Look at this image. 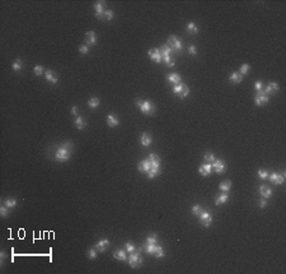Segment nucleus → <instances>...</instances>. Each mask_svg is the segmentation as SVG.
Wrapping results in <instances>:
<instances>
[{
    "mask_svg": "<svg viewBox=\"0 0 286 274\" xmlns=\"http://www.w3.org/2000/svg\"><path fill=\"white\" fill-rule=\"evenodd\" d=\"M138 168H139V171H140V172H143V173H148L149 171L152 170V162L149 161V158H146L145 161H141V162L138 164Z\"/></svg>",
    "mask_w": 286,
    "mask_h": 274,
    "instance_id": "12",
    "label": "nucleus"
},
{
    "mask_svg": "<svg viewBox=\"0 0 286 274\" xmlns=\"http://www.w3.org/2000/svg\"><path fill=\"white\" fill-rule=\"evenodd\" d=\"M229 80L231 82V83L238 84V83H240V82L243 80V75H242L239 72H234V73H231V74H230Z\"/></svg>",
    "mask_w": 286,
    "mask_h": 274,
    "instance_id": "24",
    "label": "nucleus"
},
{
    "mask_svg": "<svg viewBox=\"0 0 286 274\" xmlns=\"http://www.w3.org/2000/svg\"><path fill=\"white\" fill-rule=\"evenodd\" d=\"M99 105H101V101H99L98 97H92V98L88 101V106H89L90 108H97Z\"/></svg>",
    "mask_w": 286,
    "mask_h": 274,
    "instance_id": "32",
    "label": "nucleus"
},
{
    "mask_svg": "<svg viewBox=\"0 0 286 274\" xmlns=\"http://www.w3.org/2000/svg\"><path fill=\"white\" fill-rule=\"evenodd\" d=\"M71 115L73 116H78V106H73L71 107Z\"/></svg>",
    "mask_w": 286,
    "mask_h": 274,
    "instance_id": "51",
    "label": "nucleus"
},
{
    "mask_svg": "<svg viewBox=\"0 0 286 274\" xmlns=\"http://www.w3.org/2000/svg\"><path fill=\"white\" fill-rule=\"evenodd\" d=\"M146 175H148L149 179H155V177H158L160 175V168H152Z\"/></svg>",
    "mask_w": 286,
    "mask_h": 274,
    "instance_id": "33",
    "label": "nucleus"
},
{
    "mask_svg": "<svg viewBox=\"0 0 286 274\" xmlns=\"http://www.w3.org/2000/svg\"><path fill=\"white\" fill-rule=\"evenodd\" d=\"M155 249H157V245L146 243V245L144 246V248H143V251H145V253H146V254H149V255H154Z\"/></svg>",
    "mask_w": 286,
    "mask_h": 274,
    "instance_id": "29",
    "label": "nucleus"
},
{
    "mask_svg": "<svg viewBox=\"0 0 286 274\" xmlns=\"http://www.w3.org/2000/svg\"><path fill=\"white\" fill-rule=\"evenodd\" d=\"M230 187H231V181H230V180L223 181V182L220 184V186H219V189H220L221 191H224V193H228V191L230 190Z\"/></svg>",
    "mask_w": 286,
    "mask_h": 274,
    "instance_id": "31",
    "label": "nucleus"
},
{
    "mask_svg": "<svg viewBox=\"0 0 286 274\" xmlns=\"http://www.w3.org/2000/svg\"><path fill=\"white\" fill-rule=\"evenodd\" d=\"M267 207V199H261L260 200V208H266Z\"/></svg>",
    "mask_w": 286,
    "mask_h": 274,
    "instance_id": "50",
    "label": "nucleus"
},
{
    "mask_svg": "<svg viewBox=\"0 0 286 274\" xmlns=\"http://www.w3.org/2000/svg\"><path fill=\"white\" fill-rule=\"evenodd\" d=\"M140 110H141V112L148 115V116H152L155 114V106L150 102V101H143L141 106H140Z\"/></svg>",
    "mask_w": 286,
    "mask_h": 274,
    "instance_id": "5",
    "label": "nucleus"
},
{
    "mask_svg": "<svg viewBox=\"0 0 286 274\" xmlns=\"http://www.w3.org/2000/svg\"><path fill=\"white\" fill-rule=\"evenodd\" d=\"M33 72H34L36 75H42V73L46 72V70H45V68H43L42 65H36L34 69H33Z\"/></svg>",
    "mask_w": 286,
    "mask_h": 274,
    "instance_id": "39",
    "label": "nucleus"
},
{
    "mask_svg": "<svg viewBox=\"0 0 286 274\" xmlns=\"http://www.w3.org/2000/svg\"><path fill=\"white\" fill-rule=\"evenodd\" d=\"M268 100H270V97L265 93V91L257 92L256 97H254V102H256L257 106H263V105H266V103L268 102Z\"/></svg>",
    "mask_w": 286,
    "mask_h": 274,
    "instance_id": "7",
    "label": "nucleus"
},
{
    "mask_svg": "<svg viewBox=\"0 0 286 274\" xmlns=\"http://www.w3.org/2000/svg\"><path fill=\"white\" fill-rule=\"evenodd\" d=\"M258 177H260L261 180H266L267 177H268V172L266 170H260V171H258Z\"/></svg>",
    "mask_w": 286,
    "mask_h": 274,
    "instance_id": "42",
    "label": "nucleus"
},
{
    "mask_svg": "<svg viewBox=\"0 0 286 274\" xmlns=\"http://www.w3.org/2000/svg\"><path fill=\"white\" fill-rule=\"evenodd\" d=\"M127 262H129V264H130L131 268L138 269V268H140V267L143 265L144 260H143V257H141V255H140V251H134V253L130 254Z\"/></svg>",
    "mask_w": 286,
    "mask_h": 274,
    "instance_id": "2",
    "label": "nucleus"
},
{
    "mask_svg": "<svg viewBox=\"0 0 286 274\" xmlns=\"http://www.w3.org/2000/svg\"><path fill=\"white\" fill-rule=\"evenodd\" d=\"M174 64H175V60H173V59H172V60H169V61L167 63V65H168L169 68H172V66H174Z\"/></svg>",
    "mask_w": 286,
    "mask_h": 274,
    "instance_id": "52",
    "label": "nucleus"
},
{
    "mask_svg": "<svg viewBox=\"0 0 286 274\" xmlns=\"http://www.w3.org/2000/svg\"><path fill=\"white\" fill-rule=\"evenodd\" d=\"M125 250H126L129 254H131V253H134V251H135V246H134L131 242H126V245H125Z\"/></svg>",
    "mask_w": 286,
    "mask_h": 274,
    "instance_id": "46",
    "label": "nucleus"
},
{
    "mask_svg": "<svg viewBox=\"0 0 286 274\" xmlns=\"http://www.w3.org/2000/svg\"><path fill=\"white\" fill-rule=\"evenodd\" d=\"M113 17H115V14H113V12H112L111 9L104 10V13H103V19H106V21H112Z\"/></svg>",
    "mask_w": 286,
    "mask_h": 274,
    "instance_id": "34",
    "label": "nucleus"
},
{
    "mask_svg": "<svg viewBox=\"0 0 286 274\" xmlns=\"http://www.w3.org/2000/svg\"><path fill=\"white\" fill-rule=\"evenodd\" d=\"M203 159H205V162H206V163H212V162L215 161V156H214V153L209 152V153H206V154H205Z\"/></svg>",
    "mask_w": 286,
    "mask_h": 274,
    "instance_id": "38",
    "label": "nucleus"
},
{
    "mask_svg": "<svg viewBox=\"0 0 286 274\" xmlns=\"http://www.w3.org/2000/svg\"><path fill=\"white\" fill-rule=\"evenodd\" d=\"M276 177H277V173L276 172H274V173H271V175H268V177H267V179L272 182V184H274L275 185V181H276Z\"/></svg>",
    "mask_w": 286,
    "mask_h": 274,
    "instance_id": "49",
    "label": "nucleus"
},
{
    "mask_svg": "<svg viewBox=\"0 0 286 274\" xmlns=\"http://www.w3.org/2000/svg\"><path fill=\"white\" fill-rule=\"evenodd\" d=\"M188 54L189 55H196L197 54V47L195 45H189L188 46Z\"/></svg>",
    "mask_w": 286,
    "mask_h": 274,
    "instance_id": "48",
    "label": "nucleus"
},
{
    "mask_svg": "<svg viewBox=\"0 0 286 274\" xmlns=\"http://www.w3.org/2000/svg\"><path fill=\"white\" fill-rule=\"evenodd\" d=\"M149 56H150V59L158 64H160L163 61V56H161V54H160V50L159 49H153V50H149Z\"/></svg>",
    "mask_w": 286,
    "mask_h": 274,
    "instance_id": "11",
    "label": "nucleus"
},
{
    "mask_svg": "<svg viewBox=\"0 0 286 274\" xmlns=\"http://www.w3.org/2000/svg\"><path fill=\"white\" fill-rule=\"evenodd\" d=\"M167 80L169 82V83H172L173 86H175V84L182 83V77L179 74H177V73H169L167 75Z\"/></svg>",
    "mask_w": 286,
    "mask_h": 274,
    "instance_id": "14",
    "label": "nucleus"
},
{
    "mask_svg": "<svg viewBox=\"0 0 286 274\" xmlns=\"http://www.w3.org/2000/svg\"><path fill=\"white\" fill-rule=\"evenodd\" d=\"M0 256H2V264H3V262L5 260V257H7V254H5V251H2V254H0Z\"/></svg>",
    "mask_w": 286,
    "mask_h": 274,
    "instance_id": "53",
    "label": "nucleus"
},
{
    "mask_svg": "<svg viewBox=\"0 0 286 274\" xmlns=\"http://www.w3.org/2000/svg\"><path fill=\"white\" fill-rule=\"evenodd\" d=\"M141 103H143V100H136V105H138L139 107L141 106Z\"/></svg>",
    "mask_w": 286,
    "mask_h": 274,
    "instance_id": "54",
    "label": "nucleus"
},
{
    "mask_svg": "<svg viewBox=\"0 0 286 274\" xmlns=\"http://www.w3.org/2000/svg\"><path fill=\"white\" fill-rule=\"evenodd\" d=\"M106 3L104 2H97L94 4V10H95V17H97L98 19H102L103 18V8H104Z\"/></svg>",
    "mask_w": 286,
    "mask_h": 274,
    "instance_id": "13",
    "label": "nucleus"
},
{
    "mask_svg": "<svg viewBox=\"0 0 286 274\" xmlns=\"http://www.w3.org/2000/svg\"><path fill=\"white\" fill-rule=\"evenodd\" d=\"M202 212H203L202 205L196 204V205H193V207H192V214H193V215H200Z\"/></svg>",
    "mask_w": 286,
    "mask_h": 274,
    "instance_id": "35",
    "label": "nucleus"
},
{
    "mask_svg": "<svg viewBox=\"0 0 286 274\" xmlns=\"http://www.w3.org/2000/svg\"><path fill=\"white\" fill-rule=\"evenodd\" d=\"M167 45L170 46V47L173 49V52H177V54H181L182 50H183L182 41H181L178 37H175V36H169Z\"/></svg>",
    "mask_w": 286,
    "mask_h": 274,
    "instance_id": "3",
    "label": "nucleus"
},
{
    "mask_svg": "<svg viewBox=\"0 0 286 274\" xmlns=\"http://www.w3.org/2000/svg\"><path fill=\"white\" fill-rule=\"evenodd\" d=\"M75 126H76V129H79V130H83V129H85V126H87V121L81 117V116H76V119H75Z\"/></svg>",
    "mask_w": 286,
    "mask_h": 274,
    "instance_id": "26",
    "label": "nucleus"
},
{
    "mask_svg": "<svg viewBox=\"0 0 286 274\" xmlns=\"http://www.w3.org/2000/svg\"><path fill=\"white\" fill-rule=\"evenodd\" d=\"M140 143H141V145H144V147H150L152 143H153L152 135L149 134V133H143V134H141V138H140Z\"/></svg>",
    "mask_w": 286,
    "mask_h": 274,
    "instance_id": "17",
    "label": "nucleus"
},
{
    "mask_svg": "<svg viewBox=\"0 0 286 274\" xmlns=\"http://www.w3.org/2000/svg\"><path fill=\"white\" fill-rule=\"evenodd\" d=\"M284 181H285V175H279V173H277L275 185H281V184H284Z\"/></svg>",
    "mask_w": 286,
    "mask_h": 274,
    "instance_id": "47",
    "label": "nucleus"
},
{
    "mask_svg": "<svg viewBox=\"0 0 286 274\" xmlns=\"http://www.w3.org/2000/svg\"><path fill=\"white\" fill-rule=\"evenodd\" d=\"M249 69H251V65H248V64H243V65L240 66V69H239V73L244 77V75H247V74L249 73Z\"/></svg>",
    "mask_w": 286,
    "mask_h": 274,
    "instance_id": "36",
    "label": "nucleus"
},
{
    "mask_svg": "<svg viewBox=\"0 0 286 274\" xmlns=\"http://www.w3.org/2000/svg\"><path fill=\"white\" fill-rule=\"evenodd\" d=\"M228 199H229V196H228L226 193H223V194H220V195H217V196L215 198V205L225 204V203L228 201Z\"/></svg>",
    "mask_w": 286,
    "mask_h": 274,
    "instance_id": "25",
    "label": "nucleus"
},
{
    "mask_svg": "<svg viewBox=\"0 0 286 274\" xmlns=\"http://www.w3.org/2000/svg\"><path fill=\"white\" fill-rule=\"evenodd\" d=\"M79 52H80L81 55H87V54L89 52V46H88V45H81V46L79 47Z\"/></svg>",
    "mask_w": 286,
    "mask_h": 274,
    "instance_id": "45",
    "label": "nucleus"
},
{
    "mask_svg": "<svg viewBox=\"0 0 286 274\" xmlns=\"http://www.w3.org/2000/svg\"><path fill=\"white\" fill-rule=\"evenodd\" d=\"M146 243H152V245H155L157 243V235H150V236H148L146 239Z\"/></svg>",
    "mask_w": 286,
    "mask_h": 274,
    "instance_id": "43",
    "label": "nucleus"
},
{
    "mask_svg": "<svg viewBox=\"0 0 286 274\" xmlns=\"http://www.w3.org/2000/svg\"><path fill=\"white\" fill-rule=\"evenodd\" d=\"M186 31H187L188 35H197V33H198V28H197L196 23H193V22H188V23H187Z\"/></svg>",
    "mask_w": 286,
    "mask_h": 274,
    "instance_id": "23",
    "label": "nucleus"
},
{
    "mask_svg": "<svg viewBox=\"0 0 286 274\" xmlns=\"http://www.w3.org/2000/svg\"><path fill=\"white\" fill-rule=\"evenodd\" d=\"M45 79L47 82H50V83H52V84H56L57 80H59L57 74L55 72H52V70H46L45 72Z\"/></svg>",
    "mask_w": 286,
    "mask_h": 274,
    "instance_id": "16",
    "label": "nucleus"
},
{
    "mask_svg": "<svg viewBox=\"0 0 286 274\" xmlns=\"http://www.w3.org/2000/svg\"><path fill=\"white\" fill-rule=\"evenodd\" d=\"M85 41H87V45H95L97 42V36H95V32L94 31H88L85 33Z\"/></svg>",
    "mask_w": 286,
    "mask_h": 274,
    "instance_id": "19",
    "label": "nucleus"
},
{
    "mask_svg": "<svg viewBox=\"0 0 286 274\" xmlns=\"http://www.w3.org/2000/svg\"><path fill=\"white\" fill-rule=\"evenodd\" d=\"M154 255H155V257H163V256H164V250H163L161 246H157Z\"/></svg>",
    "mask_w": 286,
    "mask_h": 274,
    "instance_id": "40",
    "label": "nucleus"
},
{
    "mask_svg": "<svg viewBox=\"0 0 286 274\" xmlns=\"http://www.w3.org/2000/svg\"><path fill=\"white\" fill-rule=\"evenodd\" d=\"M0 214H2V217L3 218H7L8 215H9V208L7 207V205H2V207H0Z\"/></svg>",
    "mask_w": 286,
    "mask_h": 274,
    "instance_id": "37",
    "label": "nucleus"
},
{
    "mask_svg": "<svg viewBox=\"0 0 286 274\" xmlns=\"http://www.w3.org/2000/svg\"><path fill=\"white\" fill-rule=\"evenodd\" d=\"M23 65H24V63H23L20 59H17L14 63H13L11 69H13V70H16V72H19V70H22V69H23Z\"/></svg>",
    "mask_w": 286,
    "mask_h": 274,
    "instance_id": "30",
    "label": "nucleus"
},
{
    "mask_svg": "<svg viewBox=\"0 0 286 274\" xmlns=\"http://www.w3.org/2000/svg\"><path fill=\"white\" fill-rule=\"evenodd\" d=\"M159 50H160V54H161V56H163V60L166 61V64H167L169 60H172L170 55L173 54V49H172L170 46H168V45L166 44V45H163L161 49H159Z\"/></svg>",
    "mask_w": 286,
    "mask_h": 274,
    "instance_id": "9",
    "label": "nucleus"
},
{
    "mask_svg": "<svg viewBox=\"0 0 286 274\" xmlns=\"http://www.w3.org/2000/svg\"><path fill=\"white\" fill-rule=\"evenodd\" d=\"M108 248H110V241H108L107 239L99 240L97 243H95V246H94V249L97 250L98 253H106L108 250Z\"/></svg>",
    "mask_w": 286,
    "mask_h": 274,
    "instance_id": "10",
    "label": "nucleus"
},
{
    "mask_svg": "<svg viewBox=\"0 0 286 274\" xmlns=\"http://www.w3.org/2000/svg\"><path fill=\"white\" fill-rule=\"evenodd\" d=\"M73 152V144L70 142H65L60 148L56 149L55 152V161L57 162H66L69 161Z\"/></svg>",
    "mask_w": 286,
    "mask_h": 274,
    "instance_id": "1",
    "label": "nucleus"
},
{
    "mask_svg": "<svg viewBox=\"0 0 286 274\" xmlns=\"http://www.w3.org/2000/svg\"><path fill=\"white\" fill-rule=\"evenodd\" d=\"M113 257L120 260V262H126V253L124 250H116L113 253Z\"/></svg>",
    "mask_w": 286,
    "mask_h": 274,
    "instance_id": "28",
    "label": "nucleus"
},
{
    "mask_svg": "<svg viewBox=\"0 0 286 274\" xmlns=\"http://www.w3.org/2000/svg\"><path fill=\"white\" fill-rule=\"evenodd\" d=\"M260 194H261L262 198L270 199V198L272 196V190H271L270 187L265 186V185H261V186H260Z\"/></svg>",
    "mask_w": 286,
    "mask_h": 274,
    "instance_id": "21",
    "label": "nucleus"
},
{
    "mask_svg": "<svg viewBox=\"0 0 286 274\" xmlns=\"http://www.w3.org/2000/svg\"><path fill=\"white\" fill-rule=\"evenodd\" d=\"M211 166H212V171H215L216 173H224L226 171V164L221 159H215L211 163Z\"/></svg>",
    "mask_w": 286,
    "mask_h": 274,
    "instance_id": "8",
    "label": "nucleus"
},
{
    "mask_svg": "<svg viewBox=\"0 0 286 274\" xmlns=\"http://www.w3.org/2000/svg\"><path fill=\"white\" fill-rule=\"evenodd\" d=\"M107 125L111 126V128H116L120 125V120L115 115H108L107 116Z\"/></svg>",
    "mask_w": 286,
    "mask_h": 274,
    "instance_id": "22",
    "label": "nucleus"
},
{
    "mask_svg": "<svg viewBox=\"0 0 286 274\" xmlns=\"http://www.w3.org/2000/svg\"><path fill=\"white\" fill-rule=\"evenodd\" d=\"M198 172H200V175H202V176H210L211 172H212V166H211V163L201 164V166L198 167Z\"/></svg>",
    "mask_w": 286,
    "mask_h": 274,
    "instance_id": "15",
    "label": "nucleus"
},
{
    "mask_svg": "<svg viewBox=\"0 0 286 274\" xmlns=\"http://www.w3.org/2000/svg\"><path fill=\"white\" fill-rule=\"evenodd\" d=\"M148 158H149V161L152 162V168H160V158H159L158 154L152 153Z\"/></svg>",
    "mask_w": 286,
    "mask_h": 274,
    "instance_id": "20",
    "label": "nucleus"
},
{
    "mask_svg": "<svg viewBox=\"0 0 286 274\" xmlns=\"http://www.w3.org/2000/svg\"><path fill=\"white\" fill-rule=\"evenodd\" d=\"M173 93H174V94H177L179 98H182V100H183V98H186L187 96H188V93H189V88H188L186 84L179 83V84L173 86Z\"/></svg>",
    "mask_w": 286,
    "mask_h": 274,
    "instance_id": "4",
    "label": "nucleus"
},
{
    "mask_svg": "<svg viewBox=\"0 0 286 274\" xmlns=\"http://www.w3.org/2000/svg\"><path fill=\"white\" fill-rule=\"evenodd\" d=\"M198 218H200V223H201L203 227H210L211 223H212V215H211L209 212H206V210H203V212L198 215Z\"/></svg>",
    "mask_w": 286,
    "mask_h": 274,
    "instance_id": "6",
    "label": "nucleus"
},
{
    "mask_svg": "<svg viewBox=\"0 0 286 274\" xmlns=\"http://www.w3.org/2000/svg\"><path fill=\"white\" fill-rule=\"evenodd\" d=\"M263 91H265V93H266L267 96L274 94V93H276V92L279 91V84L275 83V82H271V83H268V84L265 87Z\"/></svg>",
    "mask_w": 286,
    "mask_h": 274,
    "instance_id": "18",
    "label": "nucleus"
},
{
    "mask_svg": "<svg viewBox=\"0 0 286 274\" xmlns=\"http://www.w3.org/2000/svg\"><path fill=\"white\" fill-rule=\"evenodd\" d=\"M4 205H7L9 209H14L17 207V199L16 198H7V199H4Z\"/></svg>",
    "mask_w": 286,
    "mask_h": 274,
    "instance_id": "27",
    "label": "nucleus"
},
{
    "mask_svg": "<svg viewBox=\"0 0 286 274\" xmlns=\"http://www.w3.org/2000/svg\"><path fill=\"white\" fill-rule=\"evenodd\" d=\"M88 257L90 260H94L95 257H97V250H95V249H89L88 250Z\"/></svg>",
    "mask_w": 286,
    "mask_h": 274,
    "instance_id": "44",
    "label": "nucleus"
},
{
    "mask_svg": "<svg viewBox=\"0 0 286 274\" xmlns=\"http://www.w3.org/2000/svg\"><path fill=\"white\" fill-rule=\"evenodd\" d=\"M254 88H256L257 92H261V91L265 89V86H263V83H262L261 80H257L256 83H254Z\"/></svg>",
    "mask_w": 286,
    "mask_h": 274,
    "instance_id": "41",
    "label": "nucleus"
}]
</instances>
